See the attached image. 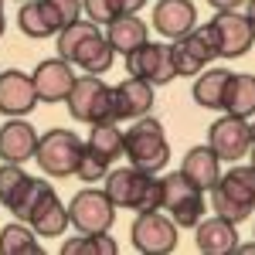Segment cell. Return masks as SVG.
Masks as SVG:
<instances>
[{"mask_svg": "<svg viewBox=\"0 0 255 255\" xmlns=\"http://www.w3.org/2000/svg\"><path fill=\"white\" fill-rule=\"evenodd\" d=\"M249 153H252V170H255V143H252V150H249Z\"/></svg>", "mask_w": 255, "mask_h": 255, "instance_id": "36", "label": "cell"}, {"mask_svg": "<svg viewBox=\"0 0 255 255\" xmlns=\"http://www.w3.org/2000/svg\"><path fill=\"white\" fill-rule=\"evenodd\" d=\"M82 10L96 24H109V20H116L123 14V3L119 0H82Z\"/></svg>", "mask_w": 255, "mask_h": 255, "instance_id": "31", "label": "cell"}, {"mask_svg": "<svg viewBox=\"0 0 255 255\" xmlns=\"http://www.w3.org/2000/svg\"><path fill=\"white\" fill-rule=\"evenodd\" d=\"M126 72L146 79L150 85H170L177 79L174 68V55H170V44H153V41H143L136 51L126 55Z\"/></svg>", "mask_w": 255, "mask_h": 255, "instance_id": "13", "label": "cell"}, {"mask_svg": "<svg viewBox=\"0 0 255 255\" xmlns=\"http://www.w3.org/2000/svg\"><path fill=\"white\" fill-rule=\"evenodd\" d=\"M34 89H38V99L41 102H65L68 92H72V85H75V72H72V65L65 58H48L41 61L38 68H34Z\"/></svg>", "mask_w": 255, "mask_h": 255, "instance_id": "16", "label": "cell"}, {"mask_svg": "<svg viewBox=\"0 0 255 255\" xmlns=\"http://www.w3.org/2000/svg\"><path fill=\"white\" fill-rule=\"evenodd\" d=\"M34 150H38V133L27 119L10 116V123L0 126V157L7 163H24L34 157Z\"/></svg>", "mask_w": 255, "mask_h": 255, "instance_id": "18", "label": "cell"}, {"mask_svg": "<svg viewBox=\"0 0 255 255\" xmlns=\"http://www.w3.org/2000/svg\"><path fill=\"white\" fill-rule=\"evenodd\" d=\"M106 194L116 208H133V211H157L163 208V180L153 174L139 170V167H119L113 174H106Z\"/></svg>", "mask_w": 255, "mask_h": 255, "instance_id": "2", "label": "cell"}, {"mask_svg": "<svg viewBox=\"0 0 255 255\" xmlns=\"http://www.w3.org/2000/svg\"><path fill=\"white\" fill-rule=\"evenodd\" d=\"M211 208L218 218L242 225L245 218L255 211V170L249 167H232L225 177H218L211 187Z\"/></svg>", "mask_w": 255, "mask_h": 255, "instance_id": "4", "label": "cell"}, {"mask_svg": "<svg viewBox=\"0 0 255 255\" xmlns=\"http://www.w3.org/2000/svg\"><path fill=\"white\" fill-rule=\"evenodd\" d=\"M123 157H129V163L146 170V174L163 170L170 160V143L163 133V123L153 116L133 119V126L123 133Z\"/></svg>", "mask_w": 255, "mask_h": 255, "instance_id": "3", "label": "cell"}, {"mask_svg": "<svg viewBox=\"0 0 255 255\" xmlns=\"http://www.w3.org/2000/svg\"><path fill=\"white\" fill-rule=\"evenodd\" d=\"M17 3H27V0H17Z\"/></svg>", "mask_w": 255, "mask_h": 255, "instance_id": "39", "label": "cell"}, {"mask_svg": "<svg viewBox=\"0 0 255 255\" xmlns=\"http://www.w3.org/2000/svg\"><path fill=\"white\" fill-rule=\"evenodd\" d=\"M153 109V85L146 79H136L129 75L126 82H119L113 89V113L119 119H139V116H150Z\"/></svg>", "mask_w": 255, "mask_h": 255, "instance_id": "17", "label": "cell"}, {"mask_svg": "<svg viewBox=\"0 0 255 255\" xmlns=\"http://www.w3.org/2000/svg\"><path fill=\"white\" fill-rule=\"evenodd\" d=\"M38 102V89L27 72H17V68L0 72V113L3 116H27Z\"/></svg>", "mask_w": 255, "mask_h": 255, "instance_id": "15", "label": "cell"}, {"mask_svg": "<svg viewBox=\"0 0 255 255\" xmlns=\"http://www.w3.org/2000/svg\"><path fill=\"white\" fill-rule=\"evenodd\" d=\"M89 146H92L96 153H102V157L113 163V160L123 157V129H119L116 123H92Z\"/></svg>", "mask_w": 255, "mask_h": 255, "instance_id": "27", "label": "cell"}, {"mask_svg": "<svg viewBox=\"0 0 255 255\" xmlns=\"http://www.w3.org/2000/svg\"><path fill=\"white\" fill-rule=\"evenodd\" d=\"M235 252H242V255H252V252H255V242H245V245H238Z\"/></svg>", "mask_w": 255, "mask_h": 255, "instance_id": "33", "label": "cell"}, {"mask_svg": "<svg viewBox=\"0 0 255 255\" xmlns=\"http://www.w3.org/2000/svg\"><path fill=\"white\" fill-rule=\"evenodd\" d=\"M180 174L187 177L194 187L201 191H211L218 184V177H221V160L211 146H191L187 153H184V163H180Z\"/></svg>", "mask_w": 255, "mask_h": 255, "instance_id": "22", "label": "cell"}, {"mask_svg": "<svg viewBox=\"0 0 255 255\" xmlns=\"http://www.w3.org/2000/svg\"><path fill=\"white\" fill-rule=\"evenodd\" d=\"M109 27V34H106V41L113 44V51H119V55H129V51H136L146 38V24L136 17V14H119L116 20H109L106 24Z\"/></svg>", "mask_w": 255, "mask_h": 255, "instance_id": "24", "label": "cell"}, {"mask_svg": "<svg viewBox=\"0 0 255 255\" xmlns=\"http://www.w3.org/2000/svg\"><path fill=\"white\" fill-rule=\"evenodd\" d=\"M133 249L143 255H170L177 249V225L163 211H136V221L129 228Z\"/></svg>", "mask_w": 255, "mask_h": 255, "instance_id": "8", "label": "cell"}, {"mask_svg": "<svg viewBox=\"0 0 255 255\" xmlns=\"http://www.w3.org/2000/svg\"><path fill=\"white\" fill-rule=\"evenodd\" d=\"M153 27L163 38H180L197 27V10L191 0H157L153 7Z\"/></svg>", "mask_w": 255, "mask_h": 255, "instance_id": "19", "label": "cell"}, {"mask_svg": "<svg viewBox=\"0 0 255 255\" xmlns=\"http://www.w3.org/2000/svg\"><path fill=\"white\" fill-rule=\"evenodd\" d=\"M116 221V204L109 201L106 191L99 187H85L72 197L68 204V225L79 228V235H92V232H109Z\"/></svg>", "mask_w": 255, "mask_h": 255, "instance_id": "10", "label": "cell"}, {"mask_svg": "<svg viewBox=\"0 0 255 255\" xmlns=\"http://www.w3.org/2000/svg\"><path fill=\"white\" fill-rule=\"evenodd\" d=\"M0 255H41L38 235L27 221H14L0 228Z\"/></svg>", "mask_w": 255, "mask_h": 255, "instance_id": "26", "label": "cell"}, {"mask_svg": "<svg viewBox=\"0 0 255 255\" xmlns=\"http://www.w3.org/2000/svg\"><path fill=\"white\" fill-rule=\"evenodd\" d=\"M3 27H7V20H3V10H0V38H3Z\"/></svg>", "mask_w": 255, "mask_h": 255, "instance_id": "35", "label": "cell"}, {"mask_svg": "<svg viewBox=\"0 0 255 255\" xmlns=\"http://www.w3.org/2000/svg\"><path fill=\"white\" fill-rule=\"evenodd\" d=\"M170 55H174L177 75L191 79V75H197V72H204V68H208V65L218 58V44H215L211 27L204 24V27H194V31H187V34L174 38V44H170Z\"/></svg>", "mask_w": 255, "mask_h": 255, "instance_id": "11", "label": "cell"}, {"mask_svg": "<svg viewBox=\"0 0 255 255\" xmlns=\"http://www.w3.org/2000/svg\"><path fill=\"white\" fill-rule=\"evenodd\" d=\"M82 14V0H27L20 3L17 27L27 38H51Z\"/></svg>", "mask_w": 255, "mask_h": 255, "instance_id": "5", "label": "cell"}, {"mask_svg": "<svg viewBox=\"0 0 255 255\" xmlns=\"http://www.w3.org/2000/svg\"><path fill=\"white\" fill-rule=\"evenodd\" d=\"M79 150L82 139L72 133V129H48L44 136H38V150H34V160L38 167L48 177H72L75 174V163H79Z\"/></svg>", "mask_w": 255, "mask_h": 255, "instance_id": "7", "label": "cell"}, {"mask_svg": "<svg viewBox=\"0 0 255 255\" xmlns=\"http://www.w3.org/2000/svg\"><path fill=\"white\" fill-rule=\"evenodd\" d=\"M208 3H211L215 10H238L245 0H208Z\"/></svg>", "mask_w": 255, "mask_h": 255, "instance_id": "32", "label": "cell"}, {"mask_svg": "<svg viewBox=\"0 0 255 255\" xmlns=\"http://www.w3.org/2000/svg\"><path fill=\"white\" fill-rule=\"evenodd\" d=\"M197 228V252H204V255H228V252H235L238 249V232H235V225L232 221H225V218H201L194 225Z\"/></svg>", "mask_w": 255, "mask_h": 255, "instance_id": "20", "label": "cell"}, {"mask_svg": "<svg viewBox=\"0 0 255 255\" xmlns=\"http://www.w3.org/2000/svg\"><path fill=\"white\" fill-rule=\"evenodd\" d=\"M27 225L34 228V235H38V238L65 235V228H68V208L58 201L55 187H51V191H48V194L34 204V211L27 215Z\"/></svg>", "mask_w": 255, "mask_h": 255, "instance_id": "21", "label": "cell"}, {"mask_svg": "<svg viewBox=\"0 0 255 255\" xmlns=\"http://www.w3.org/2000/svg\"><path fill=\"white\" fill-rule=\"evenodd\" d=\"M208 146L218 153V160H242L252 150V129L238 116H221L208 126Z\"/></svg>", "mask_w": 255, "mask_h": 255, "instance_id": "14", "label": "cell"}, {"mask_svg": "<svg viewBox=\"0 0 255 255\" xmlns=\"http://www.w3.org/2000/svg\"><path fill=\"white\" fill-rule=\"evenodd\" d=\"M249 129H252V143H255V126H249Z\"/></svg>", "mask_w": 255, "mask_h": 255, "instance_id": "37", "label": "cell"}, {"mask_svg": "<svg viewBox=\"0 0 255 255\" xmlns=\"http://www.w3.org/2000/svg\"><path fill=\"white\" fill-rule=\"evenodd\" d=\"M68 106V116L75 123H116L113 113V89L99 75H75V85L65 99Z\"/></svg>", "mask_w": 255, "mask_h": 255, "instance_id": "6", "label": "cell"}, {"mask_svg": "<svg viewBox=\"0 0 255 255\" xmlns=\"http://www.w3.org/2000/svg\"><path fill=\"white\" fill-rule=\"evenodd\" d=\"M228 68H208V72H197V82H194V102L201 109H221L225 102V85H228Z\"/></svg>", "mask_w": 255, "mask_h": 255, "instance_id": "25", "label": "cell"}, {"mask_svg": "<svg viewBox=\"0 0 255 255\" xmlns=\"http://www.w3.org/2000/svg\"><path fill=\"white\" fill-rule=\"evenodd\" d=\"M58 58H65L68 65H75V68H82L85 75H102V72L113 68L116 51L106 41V34L99 31L96 20L75 17L68 27L58 31Z\"/></svg>", "mask_w": 255, "mask_h": 255, "instance_id": "1", "label": "cell"}, {"mask_svg": "<svg viewBox=\"0 0 255 255\" xmlns=\"http://www.w3.org/2000/svg\"><path fill=\"white\" fill-rule=\"evenodd\" d=\"M106 174H109V160L102 157V153H96L89 143H82L79 163H75V177H82L85 184H92V180H106Z\"/></svg>", "mask_w": 255, "mask_h": 255, "instance_id": "29", "label": "cell"}, {"mask_svg": "<svg viewBox=\"0 0 255 255\" xmlns=\"http://www.w3.org/2000/svg\"><path fill=\"white\" fill-rule=\"evenodd\" d=\"M24 184H27V174L20 170V163H3V167H0V204L10 208V204L17 201Z\"/></svg>", "mask_w": 255, "mask_h": 255, "instance_id": "30", "label": "cell"}, {"mask_svg": "<svg viewBox=\"0 0 255 255\" xmlns=\"http://www.w3.org/2000/svg\"><path fill=\"white\" fill-rule=\"evenodd\" d=\"M245 3H249V10H245V17H249V20L255 24V0H245Z\"/></svg>", "mask_w": 255, "mask_h": 255, "instance_id": "34", "label": "cell"}, {"mask_svg": "<svg viewBox=\"0 0 255 255\" xmlns=\"http://www.w3.org/2000/svg\"><path fill=\"white\" fill-rule=\"evenodd\" d=\"M211 34H215L218 55L221 58H242L249 55L255 44V24L238 10H215V17L208 20Z\"/></svg>", "mask_w": 255, "mask_h": 255, "instance_id": "12", "label": "cell"}, {"mask_svg": "<svg viewBox=\"0 0 255 255\" xmlns=\"http://www.w3.org/2000/svg\"><path fill=\"white\" fill-rule=\"evenodd\" d=\"M221 109L228 116L249 119L255 116V75H228V85H225V102Z\"/></svg>", "mask_w": 255, "mask_h": 255, "instance_id": "23", "label": "cell"}, {"mask_svg": "<svg viewBox=\"0 0 255 255\" xmlns=\"http://www.w3.org/2000/svg\"><path fill=\"white\" fill-rule=\"evenodd\" d=\"M0 10H3V0H0Z\"/></svg>", "mask_w": 255, "mask_h": 255, "instance_id": "38", "label": "cell"}, {"mask_svg": "<svg viewBox=\"0 0 255 255\" xmlns=\"http://www.w3.org/2000/svg\"><path fill=\"white\" fill-rule=\"evenodd\" d=\"M163 208H167V215L174 218L177 228H194L197 221L204 218V191L194 187L187 177L180 174H167L163 177Z\"/></svg>", "mask_w": 255, "mask_h": 255, "instance_id": "9", "label": "cell"}, {"mask_svg": "<svg viewBox=\"0 0 255 255\" xmlns=\"http://www.w3.org/2000/svg\"><path fill=\"white\" fill-rule=\"evenodd\" d=\"M65 255H116V242L109 232H92V235H82V238H68L61 245Z\"/></svg>", "mask_w": 255, "mask_h": 255, "instance_id": "28", "label": "cell"}]
</instances>
